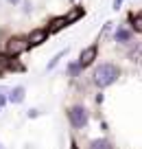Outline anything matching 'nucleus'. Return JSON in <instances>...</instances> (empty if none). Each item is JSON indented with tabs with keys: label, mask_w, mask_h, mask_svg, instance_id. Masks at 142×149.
<instances>
[{
	"label": "nucleus",
	"mask_w": 142,
	"mask_h": 149,
	"mask_svg": "<svg viewBox=\"0 0 142 149\" xmlns=\"http://www.w3.org/2000/svg\"><path fill=\"white\" fill-rule=\"evenodd\" d=\"M0 149H5V147H2V145H0Z\"/></svg>",
	"instance_id": "obj_15"
},
{
	"label": "nucleus",
	"mask_w": 142,
	"mask_h": 149,
	"mask_svg": "<svg viewBox=\"0 0 142 149\" xmlns=\"http://www.w3.org/2000/svg\"><path fill=\"white\" fill-rule=\"evenodd\" d=\"M90 149H112V143L107 138H96L90 143Z\"/></svg>",
	"instance_id": "obj_7"
},
{
	"label": "nucleus",
	"mask_w": 142,
	"mask_h": 149,
	"mask_svg": "<svg viewBox=\"0 0 142 149\" xmlns=\"http://www.w3.org/2000/svg\"><path fill=\"white\" fill-rule=\"evenodd\" d=\"M81 15H83V11H81V9H72L68 15H64V18H66V22L70 24V22H74V20H79Z\"/></svg>",
	"instance_id": "obj_10"
},
{
	"label": "nucleus",
	"mask_w": 142,
	"mask_h": 149,
	"mask_svg": "<svg viewBox=\"0 0 142 149\" xmlns=\"http://www.w3.org/2000/svg\"><path fill=\"white\" fill-rule=\"evenodd\" d=\"M28 48L26 40L24 37H11L9 42H7V55H20Z\"/></svg>",
	"instance_id": "obj_3"
},
{
	"label": "nucleus",
	"mask_w": 142,
	"mask_h": 149,
	"mask_svg": "<svg viewBox=\"0 0 142 149\" xmlns=\"http://www.w3.org/2000/svg\"><path fill=\"white\" fill-rule=\"evenodd\" d=\"M5 68H7V59H5L2 55H0V74L5 72Z\"/></svg>",
	"instance_id": "obj_12"
},
{
	"label": "nucleus",
	"mask_w": 142,
	"mask_h": 149,
	"mask_svg": "<svg viewBox=\"0 0 142 149\" xmlns=\"http://www.w3.org/2000/svg\"><path fill=\"white\" fill-rule=\"evenodd\" d=\"M116 40H118L120 44H127V42H131V31H129V29H118V31H116Z\"/></svg>",
	"instance_id": "obj_6"
},
{
	"label": "nucleus",
	"mask_w": 142,
	"mask_h": 149,
	"mask_svg": "<svg viewBox=\"0 0 142 149\" xmlns=\"http://www.w3.org/2000/svg\"><path fill=\"white\" fill-rule=\"evenodd\" d=\"M79 70H81V66H79V64H70L68 66V72L70 74H79Z\"/></svg>",
	"instance_id": "obj_11"
},
{
	"label": "nucleus",
	"mask_w": 142,
	"mask_h": 149,
	"mask_svg": "<svg viewBox=\"0 0 142 149\" xmlns=\"http://www.w3.org/2000/svg\"><path fill=\"white\" fill-rule=\"evenodd\" d=\"M72 149H77V145H72Z\"/></svg>",
	"instance_id": "obj_14"
},
{
	"label": "nucleus",
	"mask_w": 142,
	"mask_h": 149,
	"mask_svg": "<svg viewBox=\"0 0 142 149\" xmlns=\"http://www.w3.org/2000/svg\"><path fill=\"white\" fill-rule=\"evenodd\" d=\"M46 37H48V29H35V31L26 37V44L28 46H39V44L46 42Z\"/></svg>",
	"instance_id": "obj_4"
},
{
	"label": "nucleus",
	"mask_w": 142,
	"mask_h": 149,
	"mask_svg": "<svg viewBox=\"0 0 142 149\" xmlns=\"http://www.w3.org/2000/svg\"><path fill=\"white\" fill-rule=\"evenodd\" d=\"M22 99H24V88H22V86H18V88H13V90H11V97H9V101L20 103Z\"/></svg>",
	"instance_id": "obj_8"
},
{
	"label": "nucleus",
	"mask_w": 142,
	"mask_h": 149,
	"mask_svg": "<svg viewBox=\"0 0 142 149\" xmlns=\"http://www.w3.org/2000/svg\"><path fill=\"white\" fill-rule=\"evenodd\" d=\"M68 118H70V125L77 127V130H83L87 125V110L83 105H72L68 110Z\"/></svg>",
	"instance_id": "obj_2"
},
{
	"label": "nucleus",
	"mask_w": 142,
	"mask_h": 149,
	"mask_svg": "<svg viewBox=\"0 0 142 149\" xmlns=\"http://www.w3.org/2000/svg\"><path fill=\"white\" fill-rule=\"evenodd\" d=\"M118 77H120V68L116 64H101V66H96V70L92 74V81H94L96 88H107Z\"/></svg>",
	"instance_id": "obj_1"
},
{
	"label": "nucleus",
	"mask_w": 142,
	"mask_h": 149,
	"mask_svg": "<svg viewBox=\"0 0 142 149\" xmlns=\"http://www.w3.org/2000/svg\"><path fill=\"white\" fill-rule=\"evenodd\" d=\"M131 26H133V31H136V33H142V13L131 15Z\"/></svg>",
	"instance_id": "obj_9"
},
{
	"label": "nucleus",
	"mask_w": 142,
	"mask_h": 149,
	"mask_svg": "<svg viewBox=\"0 0 142 149\" xmlns=\"http://www.w3.org/2000/svg\"><path fill=\"white\" fill-rule=\"evenodd\" d=\"M94 59H96V46H87L85 51L81 53V57H79V66L85 68V66H90Z\"/></svg>",
	"instance_id": "obj_5"
},
{
	"label": "nucleus",
	"mask_w": 142,
	"mask_h": 149,
	"mask_svg": "<svg viewBox=\"0 0 142 149\" xmlns=\"http://www.w3.org/2000/svg\"><path fill=\"white\" fill-rule=\"evenodd\" d=\"M7 2H11V5H18V2H20V0H7Z\"/></svg>",
	"instance_id": "obj_13"
}]
</instances>
